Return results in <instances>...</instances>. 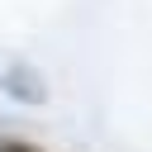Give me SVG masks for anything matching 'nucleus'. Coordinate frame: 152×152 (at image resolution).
Segmentation results:
<instances>
[{
	"label": "nucleus",
	"instance_id": "1",
	"mask_svg": "<svg viewBox=\"0 0 152 152\" xmlns=\"http://www.w3.org/2000/svg\"><path fill=\"white\" fill-rule=\"evenodd\" d=\"M0 81H10L5 90H10V95H19V100H43V81H38V76H28V71H10V66H5V71H0Z\"/></svg>",
	"mask_w": 152,
	"mask_h": 152
},
{
	"label": "nucleus",
	"instance_id": "2",
	"mask_svg": "<svg viewBox=\"0 0 152 152\" xmlns=\"http://www.w3.org/2000/svg\"><path fill=\"white\" fill-rule=\"evenodd\" d=\"M0 152H43L38 142H28V138H14V133H0Z\"/></svg>",
	"mask_w": 152,
	"mask_h": 152
}]
</instances>
